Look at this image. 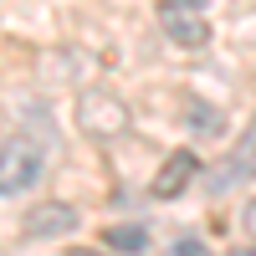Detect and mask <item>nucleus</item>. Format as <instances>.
<instances>
[{
	"label": "nucleus",
	"mask_w": 256,
	"mask_h": 256,
	"mask_svg": "<svg viewBox=\"0 0 256 256\" xmlns=\"http://www.w3.org/2000/svg\"><path fill=\"white\" fill-rule=\"evenodd\" d=\"M246 180H256V118L246 123V134L230 144V154L210 169L205 195H226V190H236V184H246Z\"/></svg>",
	"instance_id": "7ed1b4c3"
},
{
	"label": "nucleus",
	"mask_w": 256,
	"mask_h": 256,
	"mask_svg": "<svg viewBox=\"0 0 256 256\" xmlns=\"http://www.w3.org/2000/svg\"><path fill=\"white\" fill-rule=\"evenodd\" d=\"M241 226L256 236V195H251V200H246V210H241Z\"/></svg>",
	"instance_id": "9d476101"
},
{
	"label": "nucleus",
	"mask_w": 256,
	"mask_h": 256,
	"mask_svg": "<svg viewBox=\"0 0 256 256\" xmlns=\"http://www.w3.org/2000/svg\"><path fill=\"white\" fill-rule=\"evenodd\" d=\"M190 6H205V0H190Z\"/></svg>",
	"instance_id": "f8f14e48"
},
{
	"label": "nucleus",
	"mask_w": 256,
	"mask_h": 256,
	"mask_svg": "<svg viewBox=\"0 0 256 256\" xmlns=\"http://www.w3.org/2000/svg\"><path fill=\"white\" fill-rule=\"evenodd\" d=\"M184 134L190 138H216V134H226V113L216 108V102H205V98H184Z\"/></svg>",
	"instance_id": "0eeeda50"
},
{
	"label": "nucleus",
	"mask_w": 256,
	"mask_h": 256,
	"mask_svg": "<svg viewBox=\"0 0 256 256\" xmlns=\"http://www.w3.org/2000/svg\"><path fill=\"white\" fill-rule=\"evenodd\" d=\"M72 118H77V134H82V138H92V144H118L128 128H134L128 102H123L118 92H108V88H82V92H77Z\"/></svg>",
	"instance_id": "f03ea898"
},
{
	"label": "nucleus",
	"mask_w": 256,
	"mask_h": 256,
	"mask_svg": "<svg viewBox=\"0 0 256 256\" xmlns=\"http://www.w3.org/2000/svg\"><path fill=\"white\" fill-rule=\"evenodd\" d=\"M195 174H200V159L190 154V148H174V154L159 164L148 195H154V200H174V195H184V190H190V180H195Z\"/></svg>",
	"instance_id": "39448f33"
},
{
	"label": "nucleus",
	"mask_w": 256,
	"mask_h": 256,
	"mask_svg": "<svg viewBox=\"0 0 256 256\" xmlns=\"http://www.w3.org/2000/svg\"><path fill=\"white\" fill-rule=\"evenodd\" d=\"M226 256H256V246H241V251H226Z\"/></svg>",
	"instance_id": "9b49d317"
},
{
	"label": "nucleus",
	"mask_w": 256,
	"mask_h": 256,
	"mask_svg": "<svg viewBox=\"0 0 256 256\" xmlns=\"http://www.w3.org/2000/svg\"><path fill=\"white\" fill-rule=\"evenodd\" d=\"M102 246H108V251H144L148 230L144 226H108V230H102Z\"/></svg>",
	"instance_id": "6e6552de"
},
{
	"label": "nucleus",
	"mask_w": 256,
	"mask_h": 256,
	"mask_svg": "<svg viewBox=\"0 0 256 256\" xmlns=\"http://www.w3.org/2000/svg\"><path fill=\"white\" fill-rule=\"evenodd\" d=\"M41 180H46V144L20 128V134H10L0 144V200L26 195V190H36Z\"/></svg>",
	"instance_id": "f257e3e1"
},
{
	"label": "nucleus",
	"mask_w": 256,
	"mask_h": 256,
	"mask_svg": "<svg viewBox=\"0 0 256 256\" xmlns=\"http://www.w3.org/2000/svg\"><path fill=\"white\" fill-rule=\"evenodd\" d=\"M174 256H210V251H205V241H195V236H180V241H174Z\"/></svg>",
	"instance_id": "1a4fd4ad"
},
{
	"label": "nucleus",
	"mask_w": 256,
	"mask_h": 256,
	"mask_svg": "<svg viewBox=\"0 0 256 256\" xmlns=\"http://www.w3.org/2000/svg\"><path fill=\"white\" fill-rule=\"evenodd\" d=\"M77 226V210L72 205H62V200H46V205H36L26 220H20V230H26L31 241H52V236H67V230Z\"/></svg>",
	"instance_id": "423d86ee"
},
{
	"label": "nucleus",
	"mask_w": 256,
	"mask_h": 256,
	"mask_svg": "<svg viewBox=\"0 0 256 256\" xmlns=\"http://www.w3.org/2000/svg\"><path fill=\"white\" fill-rule=\"evenodd\" d=\"M205 6H190V0H164L159 6V26H164V36L174 41V46H205L210 41V20L200 16Z\"/></svg>",
	"instance_id": "20e7f679"
}]
</instances>
